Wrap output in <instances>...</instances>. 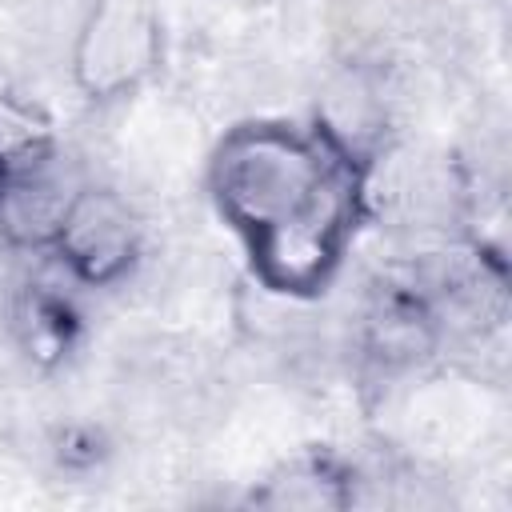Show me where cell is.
Returning <instances> with one entry per match:
<instances>
[{"label": "cell", "instance_id": "4", "mask_svg": "<svg viewBox=\"0 0 512 512\" xmlns=\"http://www.w3.org/2000/svg\"><path fill=\"white\" fill-rule=\"evenodd\" d=\"M80 184L84 176H76L60 156L28 172L4 176L0 180V244L12 252L48 256Z\"/></svg>", "mask_w": 512, "mask_h": 512}, {"label": "cell", "instance_id": "5", "mask_svg": "<svg viewBox=\"0 0 512 512\" xmlns=\"http://www.w3.org/2000/svg\"><path fill=\"white\" fill-rule=\"evenodd\" d=\"M356 500V472L336 452H296L276 464L252 492L248 504L272 512H336Z\"/></svg>", "mask_w": 512, "mask_h": 512}, {"label": "cell", "instance_id": "6", "mask_svg": "<svg viewBox=\"0 0 512 512\" xmlns=\"http://www.w3.org/2000/svg\"><path fill=\"white\" fill-rule=\"evenodd\" d=\"M312 128L340 156L360 168H372L384 152V96L360 72H344L316 100Z\"/></svg>", "mask_w": 512, "mask_h": 512}, {"label": "cell", "instance_id": "8", "mask_svg": "<svg viewBox=\"0 0 512 512\" xmlns=\"http://www.w3.org/2000/svg\"><path fill=\"white\" fill-rule=\"evenodd\" d=\"M60 156L56 116L28 92L0 88V180Z\"/></svg>", "mask_w": 512, "mask_h": 512}, {"label": "cell", "instance_id": "2", "mask_svg": "<svg viewBox=\"0 0 512 512\" xmlns=\"http://www.w3.org/2000/svg\"><path fill=\"white\" fill-rule=\"evenodd\" d=\"M164 68V24L144 0H96L76 24L68 80L88 104L136 96Z\"/></svg>", "mask_w": 512, "mask_h": 512}, {"label": "cell", "instance_id": "3", "mask_svg": "<svg viewBox=\"0 0 512 512\" xmlns=\"http://www.w3.org/2000/svg\"><path fill=\"white\" fill-rule=\"evenodd\" d=\"M140 252L144 224L136 208L116 188L84 180L48 256L84 288H116L128 280Z\"/></svg>", "mask_w": 512, "mask_h": 512}, {"label": "cell", "instance_id": "1", "mask_svg": "<svg viewBox=\"0 0 512 512\" xmlns=\"http://www.w3.org/2000/svg\"><path fill=\"white\" fill-rule=\"evenodd\" d=\"M208 200L244 248L320 220L368 216V168L340 156L316 128L244 120L208 152Z\"/></svg>", "mask_w": 512, "mask_h": 512}, {"label": "cell", "instance_id": "7", "mask_svg": "<svg viewBox=\"0 0 512 512\" xmlns=\"http://www.w3.org/2000/svg\"><path fill=\"white\" fill-rule=\"evenodd\" d=\"M12 328H16V340H20V348L28 352L32 364L56 368V364L68 360V352L76 348L80 312H76L72 300H68L64 292H56L52 284H28V288L16 296Z\"/></svg>", "mask_w": 512, "mask_h": 512}]
</instances>
